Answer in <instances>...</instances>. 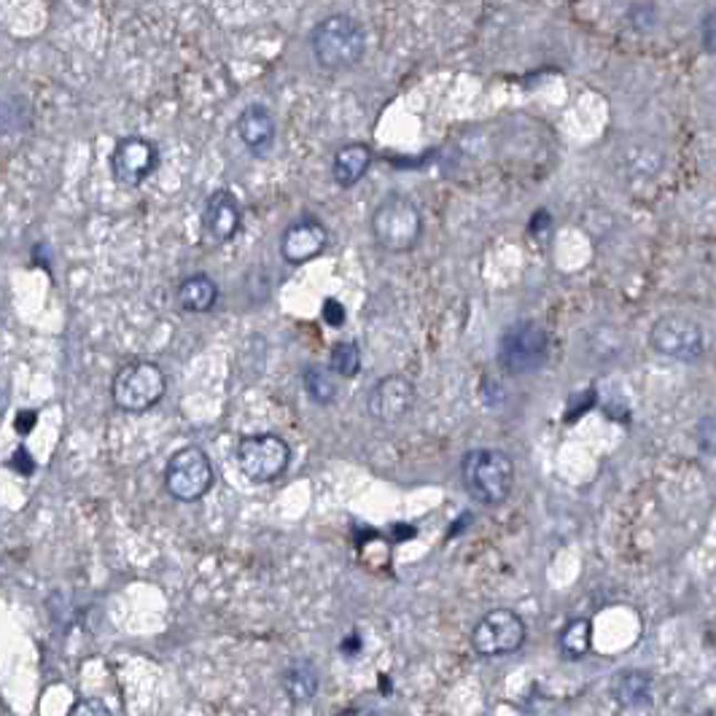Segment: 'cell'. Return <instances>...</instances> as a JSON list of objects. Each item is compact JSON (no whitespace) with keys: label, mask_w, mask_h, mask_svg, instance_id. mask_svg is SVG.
Returning <instances> with one entry per match:
<instances>
[{"label":"cell","mask_w":716,"mask_h":716,"mask_svg":"<svg viewBox=\"0 0 716 716\" xmlns=\"http://www.w3.org/2000/svg\"><path fill=\"white\" fill-rule=\"evenodd\" d=\"M525 641V622L512 608H493L485 617L477 622L471 633V646L482 657L512 655L523 646Z\"/></svg>","instance_id":"ba28073f"},{"label":"cell","mask_w":716,"mask_h":716,"mask_svg":"<svg viewBox=\"0 0 716 716\" xmlns=\"http://www.w3.org/2000/svg\"><path fill=\"white\" fill-rule=\"evenodd\" d=\"M68 716H113V714L103 700H98V697H86V700L75 703Z\"/></svg>","instance_id":"603a6c76"},{"label":"cell","mask_w":716,"mask_h":716,"mask_svg":"<svg viewBox=\"0 0 716 716\" xmlns=\"http://www.w3.org/2000/svg\"><path fill=\"white\" fill-rule=\"evenodd\" d=\"M461 480L477 504L499 507L514 488V461L495 448L469 450L461 461Z\"/></svg>","instance_id":"7a4b0ae2"},{"label":"cell","mask_w":716,"mask_h":716,"mask_svg":"<svg viewBox=\"0 0 716 716\" xmlns=\"http://www.w3.org/2000/svg\"><path fill=\"white\" fill-rule=\"evenodd\" d=\"M324 320H329L331 326H342L345 324V307L339 305L337 299H326L324 301Z\"/></svg>","instance_id":"d4e9b609"},{"label":"cell","mask_w":716,"mask_h":716,"mask_svg":"<svg viewBox=\"0 0 716 716\" xmlns=\"http://www.w3.org/2000/svg\"><path fill=\"white\" fill-rule=\"evenodd\" d=\"M213 463L197 444L175 450L165 469V488L181 504H194L213 488Z\"/></svg>","instance_id":"8992f818"},{"label":"cell","mask_w":716,"mask_h":716,"mask_svg":"<svg viewBox=\"0 0 716 716\" xmlns=\"http://www.w3.org/2000/svg\"><path fill=\"white\" fill-rule=\"evenodd\" d=\"M167 391V377L160 364L154 361H132L122 367L111 382L113 405L122 412L141 415L149 412L162 401Z\"/></svg>","instance_id":"277c9868"},{"label":"cell","mask_w":716,"mask_h":716,"mask_svg":"<svg viewBox=\"0 0 716 716\" xmlns=\"http://www.w3.org/2000/svg\"><path fill=\"white\" fill-rule=\"evenodd\" d=\"M593 644V625L590 620H571L561 633V655L565 659H580L590 652Z\"/></svg>","instance_id":"d6986e66"},{"label":"cell","mask_w":716,"mask_h":716,"mask_svg":"<svg viewBox=\"0 0 716 716\" xmlns=\"http://www.w3.org/2000/svg\"><path fill=\"white\" fill-rule=\"evenodd\" d=\"M283 687H286V693H288V697H291V700H297V703L310 700V697L318 693L316 671H313L307 663L291 665V668L286 671V676H283Z\"/></svg>","instance_id":"ffe728a7"},{"label":"cell","mask_w":716,"mask_h":716,"mask_svg":"<svg viewBox=\"0 0 716 716\" xmlns=\"http://www.w3.org/2000/svg\"><path fill=\"white\" fill-rule=\"evenodd\" d=\"M301 386H305V393L310 396L313 405L318 407H329L339 393L331 369L320 367V364H307V367L301 369Z\"/></svg>","instance_id":"ac0fdd59"},{"label":"cell","mask_w":716,"mask_h":716,"mask_svg":"<svg viewBox=\"0 0 716 716\" xmlns=\"http://www.w3.org/2000/svg\"><path fill=\"white\" fill-rule=\"evenodd\" d=\"M11 467H14L17 471H22V474H24V477H28V474H33L35 463H33V458H30V456H28V450H24V448H19V450H17V456H14V458H11Z\"/></svg>","instance_id":"484cf974"},{"label":"cell","mask_w":716,"mask_h":716,"mask_svg":"<svg viewBox=\"0 0 716 716\" xmlns=\"http://www.w3.org/2000/svg\"><path fill=\"white\" fill-rule=\"evenodd\" d=\"M218 301V286L211 275H188L178 286V305L186 313H207Z\"/></svg>","instance_id":"2e32d148"},{"label":"cell","mask_w":716,"mask_h":716,"mask_svg":"<svg viewBox=\"0 0 716 716\" xmlns=\"http://www.w3.org/2000/svg\"><path fill=\"white\" fill-rule=\"evenodd\" d=\"M291 461V448L278 433H250L237 442V467L250 482H273Z\"/></svg>","instance_id":"52a82bcc"},{"label":"cell","mask_w":716,"mask_h":716,"mask_svg":"<svg viewBox=\"0 0 716 716\" xmlns=\"http://www.w3.org/2000/svg\"><path fill=\"white\" fill-rule=\"evenodd\" d=\"M329 369L339 377H356L358 369H361V348H358V342H354V339L337 342L331 348Z\"/></svg>","instance_id":"44dd1931"},{"label":"cell","mask_w":716,"mask_h":716,"mask_svg":"<svg viewBox=\"0 0 716 716\" xmlns=\"http://www.w3.org/2000/svg\"><path fill=\"white\" fill-rule=\"evenodd\" d=\"M695 442L706 456H716V412L700 418V423L695 426Z\"/></svg>","instance_id":"7402d4cb"},{"label":"cell","mask_w":716,"mask_h":716,"mask_svg":"<svg viewBox=\"0 0 716 716\" xmlns=\"http://www.w3.org/2000/svg\"><path fill=\"white\" fill-rule=\"evenodd\" d=\"M546 354H550V339L542 326L536 320H518L501 335L495 358L507 375H528L544 367Z\"/></svg>","instance_id":"5b68a950"},{"label":"cell","mask_w":716,"mask_h":716,"mask_svg":"<svg viewBox=\"0 0 716 716\" xmlns=\"http://www.w3.org/2000/svg\"><path fill=\"white\" fill-rule=\"evenodd\" d=\"M372 235L377 245L388 254H407L420 243V235H423L420 207L407 194H388L372 213Z\"/></svg>","instance_id":"3957f363"},{"label":"cell","mask_w":716,"mask_h":716,"mask_svg":"<svg viewBox=\"0 0 716 716\" xmlns=\"http://www.w3.org/2000/svg\"><path fill=\"white\" fill-rule=\"evenodd\" d=\"M369 165H372V149L367 143H348L335 154L331 162V175H335L337 186L350 188L367 175Z\"/></svg>","instance_id":"9a60e30c"},{"label":"cell","mask_w":716,"mask_h":716,"mask_svg":"<svg viewBox=\"0 0 716 716\" xmlns=\"http://www.w3.org/2000/svg\"><path fill=\"white\" fill-rule=\"evenodd\" d=\"M415 407V386L412 380L401 375H386L369 388L367 412L377 423H399Z\"/></svg>","instance_id":"8fae6325"},{"label":"cell","mask_w":716,"mask_h":716,"mask_svg":"<svg viewBox=\"0 0 716 716\" xmlns=\"http://www.w3.org/2000/svg\"><path fill=\"white\" fill-rule=\"evenodd\" d=\"M237 135L248 146L254 156H267L275 146V135H278V122L269 113L267 105H248L241 116H237Z\"/></svg>","instance_id":"5bb4252c"},{"label":"cell","mask_w":716,"mask_h":716,"mask_svg":"<svg viewBox=\"0 0 716 716\" xmlns=\"http://www.w3.org/2000/svg\"><path fill=\"white\" fill-rule=\"evenodd\" d=\"M700 35H703V47H706V52L716 54V9L708 11V14L703 17Z\"/></svg>","instance_id":"cb8c5ba5"},{"label":"cell","mask_w":716,"mask_h":716,"mask_svg":"<svg viewBox=\"0 0 716 716\" xmlns=\"http://www.w3.org/2000/svg\"><path fill=\"white\" fill-rule=\"evenodd\" d=\"M329 243L326 226L313 216H301L291 226H286L280 237V256L288 264H305L320 256V250Z\"/></svg>","instance_id":"4fadbf2b"},{"label":"cell","mask_w":716,"mask_h":716,"mask_svg":"<svg viewBox=\"0 0 716 716\" xmlns=\"http://www.w3.org/2000/svg\"><path fill=\"white\" fill-rule=\"evenodd\" d=\"M649 345L657 354L678 358V361H697L706 350V337L693 318L663 316L652 324Z\"/></svg>","instance_id":"9c48e42d"},{"label":"cell","mask_w":716,"mask_h":716,"mask_svg":"<svg viewBox=\"0 0 716 716\" xmlns=\"http://www.w3.org/2000/svg\"><path fill=\"white\" fill-rule=\"evenodd\" d=\"M614 700L631 712L652 706V678L641 671H625L614 678Z\"/></svg>","instance_id":"e0dca14e"},{"label":"cell","mask_w":716,"mask_h":716,"mask_svg":"<svg viewBox=\"0 0 716 716\" xmlns=\"http://www.w3.org/2000/svg\"><path fill=\"white\" fill-rule=\"evenodd\" d=\"M310 49L318 65L326 71H348V68H356L367 52V33L358 19L331 14L313 28Z\"/></svg>","instance_id":"6da1fadb"},{"label":"cell","mask_w":716,"mask_h":716,"mask_svg":"<svg viewBox=\"0 0 716 716\" xmlns=\"http://www.w3.org/2000/svg\"><path fill=\"white\" fill-rule=\"evenodd\" d=\"M243 224V205L229 188H218L207 197L203 213V229L207 241L222 245L235 241Z\"/></svg>","instance_id":"7c38bea8"},{"label":"cell","mask_w":716,"mask_h":716,"mask_svg":"<svg viewBox=\"0 0 716 716\" xmlns=\"http://www.w3.org/2000/svg\"><path fill=\"white\" fill-rule=\"evenodd\" d=\"M160 167V149L146 137H122L111 154V175L119 186L135 188Z\"/></svg>","instance_id":"30bf717a"}]
</instances>
